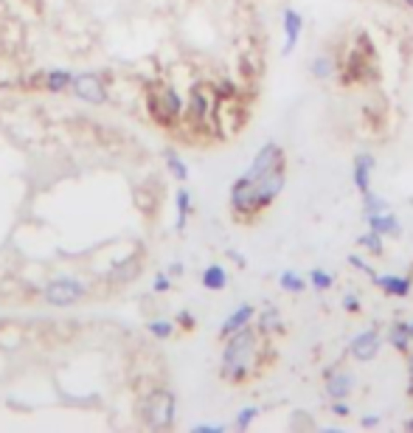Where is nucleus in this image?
<instances>
[{"label": "nucleus", "mask_w": 413, "mask_h": 433, "mask_svg": "<svg viewBox=\"0 0 413 433\" xmlns=\"http://www.w3.org/2000/svg\"><path fill=\"white\" fill-rule=\"evenodd\" d=\"M267 340L265 335L250 324L239 332L225 337V346H223V363H220V377L230 385L248 383L270 357L267 352Z\"/></svg>", "instance_id": "f257e3e1"}, {"label": "nucleus", "mask_w": 413, "mask_h": 433, "mask_svg": "<svg viewBox=\"0 0 413 433\" xmlns=\"http://www.w3.org/2000/svg\"><path fill=\"white\" fill-rule=\"evenodd\" d=\"M217 104L220 93L214 82H194L185 96V113L180 127L191 136H214L217 138Z\"/></svg>", "instance_id": "f03ea898"}, {"label": "nucleus", "mask_w": 413, "mask_h": 433, "mask_svg": "<svg viewBox=\"0 0 413 433\" xmlns=\"http://www.w3.org/2000/svg\"><path fill=\"white\" fill-rule=\"evenodd\" d=\"M143 104H146V113L155 124L166 127V130H175L180 127L185 113V96L166 79H155L143 88Z\"/></svg>", "instance_id": "7ed1b4c3"}, {"label": "nucleus", "mask_w": 413, "mask_h": 433, "mask_svg": "<svg viewBox=\"0 0 413 433\" xmlns=\"http://www.w3.org/2000/svg\"><path fill=\"white\" fill-rule=\"evenodd\" d=\"M377 54L374 46L368 43L366 34H357V43L343 54H337V73L346 85H366L371 79H377Z\"/></svg>", "instance_id": "20e7f679"}, {"label": "nucleus", "mask_w": 413, "mask_h": 433, "mask_svg": "<svg viewBox=\"0 0 413 433\" xmlns=\"http://www.w3.org/2000/svg\"><path fill=\"white\" fill-rule=\"evenodd\" d=\"M175 417H178V405H175V394L163 385L152 388L143 394L141 399V419L146 428L152 431H169L175 425Z\"/></svg>", "instance_id": "39448f33"}, {"label": "nucleus", "mask_w": 413, "mask_h": 433, "mask_svg": "<svg viewBox=\"0 0 413 433\" xmlns=\"http://www.w3.org/2000/svg\"><path fill=\"white\" fill-rule=\"evenodd\" d=\"M230 211L236 220L242 223H250L256 214H262V205H259V194H256V183L250 178H236L233 186H230Z\"/></svg>", "instance_id": "423d86ee"}, {"label": "nucleus", "mask_w": 413, "mask_h": 433, "mask_svg": "<svg viewBox=\"0 0 413 433\" xmlns=\"http://www.w3.org/2000/svg\"><path fill=\"white\" fill-rule=\"evenodd\" d=\"M248 121V104L245 96L220 98L217 104V138H230L236 136Z\"/></svg>", "instance_id": "0eeeda50"}, {"label": "nucleus", "mask_w": 413, "mask_h": 433, "mask_svg": "<svg viewBox=\"0 0 413 433\" xmlns=\"http://www.w3.org/2000/svg\"><path fill=\"white\" fill-rule=\"evenodd\" d=\"M88 287L76 279V276H59V279H51L43 290V298L51 307H73L85 298Z\"/></svg>", "instance_id": "6e6552de"}, {"label": "nucleus", "mask_w": 413, "mask_h": 433, "mask_svg": "<svg viewBox=\"0 0 413 433\" xmlns=\"http://www.w3.org/2000/svg\"><path fill=\"white\" fill-rule=\"evenodd\" d=\"M71 93L79 98V101H85V104H107V101H110V88H107L104 76L96 73V71H79V73H73Z\"/></svg>", "instance_id": "1a4fd4ad"}, {"label": "nucleus", "mask_w": 413, "mask_h": 433, "mask_svg": "<svg viewBox=\"0 0 413 433\" xmlns=\"http://www.w3.org/2000/svg\"><path fill=\"white\" fill-rule=\"evenodd\" d=\"M287 163V158H284V149L281 144H275V141H267V144L262 146L256 155H253V161H250V166L242 172L245 178H250V180H256V178H262V175H267V172H273V169H281Z\"/></svg>", "instance_id": "9d476101"}, {"label": "nucleus", "mask_w": 413, "mask_h": 433, "mask_svg": "<svg viewBox=\"0 0 413 433\" xmlns=\"http://www.w3.org/2000/svg\"><path fill=\"white\" fill-rule=\"evenodd\" d=\"M379 349H382V335L374 330V327H368L363 332H357V335L349 340V355L357 360V363H368V360H374L377 355H379Z\"/></svg>", "instance_id": "9b49d317"}, {"label": "nucleus", "mask_w": 413, "mask_h": 433, "mask_svg": "<svg viewBox=\"0 0 413 433\" xmlns=\"http://www.w3.org/2000/svg\"><path fill=\"white\" fill-rule=\"evenodd\" d=\"M323 391L329 399H349V394L355 391V375L343 366L326 369L323 372Z\"/></svg>", "instance_id": "f8f14e48"}, {"label": "nucleus", "mask_w": 413, "mask_h": 433, "mask_svg": "<svg viewBox=\"0 0 413 433\" xmlns=\"http://www.w3.org/2000/svg\"><path fill=\"white\" fill-rule=\"evenodd\" d=\"M253 183H256V194H259V205H262V211H265V208H270V205H273L275 197L284 192L287 169H284V166H281V169H273V172H267V175L256 178Z\"/></svg>", "instance_id": "ddd939ff"}, {"label": "nucleus", "mask_w": 413, "mask_h": 433, "mask_svg": "<svg viewBox=\"0 0 413 433\" xmlns=\"http://www.w3.org/2000/svg\"><path fill=\"white\" fill-rule=\"evenodd\" d=\"M281 23H284V49H281V54H284V56H290V54L295 51V46H298V40H301L304 17H301L295 9H284Z\"/></svg>", "instance_id": "4468645a"}, {"label": "nucleus", "mask_w": 413, "mask_h": 433, "mask_svg": "<svg viewBox=\"0 0 413 433\" xmlns=\"http://www.w3.org/2000/svg\"><path fill=\"white\" fill-rule=\"evenodd\" d=\"M366 220H368V228L377 231V234H382V237H391V240L402 237V223H399V217H397L391 208H388V211H379V214H371Z\"/></svg>", "instance_id": "2eb2a0df"}, {"label": "nucleus", "mask_w": 413, "mask_h": 433, "mask_svg": "<svg viewBox=\"0 0 413 433\" xmlns=\"http://www.w3.org/2000/svg\"><path fill=\"white\" fill-rule=\"evenodd\" d=\"M253 318H256V310H253L250 304H239L228 318L223 321V327H220V337L225 340V337L233 335V332H239V330L250 327V324H253Z\"/></svg>", "instance_id": "dca6fc26"}, {"label": "nucleus", "mask_w": 413, "mask_h": 433, "mask_svg": "<svg viewBox=\"0 0 413 433\" xmlns=\"http://www.w3.org/2000/svg\"><path fill=\"white\" fill-rule=\"evenodd\" d=\"M374 155L368 152H360L355 155V163H352V180H355V189L363 194L371 189V175H374Z\"/></svg>", "instance_id": "f3484780"}, {"label": "nucleus", "mask_w": 413, "mask_h": 433, "mask_svg": "<svg viewBox=\"0 0 413 433\" xmlns=\"http://www.w3.org/2000/svg\"><path fill=\"white\" fill-rule=\"evenodd\" d=\"M374 285L391 298H405V295H411L413 287L411 276H399V273H379Z\"/></svg>", "instance_id": "a211bd4d"}, {"label": "nucleus", "mask_w": 413, "mask_h": 433, "mask_svg": "<svg viewBox=\"0 0 413 433\" xmlns=\"http://www.w3.org/2000/svg\"><path fill=\"white\" fill-rule=\"evenodd\" d=\"M256 330L262 332L265 337H273V335H281L284 332V321H281V312L275 310L273 304L270 307H265L262 312H256Z\"/></svg>", "instance_id": "6ab92c4d"}, {"label": "nucleus", "mask_w": 413, "mask_h": 433, "mask_svg": "<svg viewBox=\"0 0 413 433\" xmlns=\"http://www.w3.org/2000/svg\"><path fill=\"white\" fill-rule=\"evenodd\" d=\"M71 82H73V71L68 68H48L43 73V88L48 93H65L71 91Z\"/></svg>", "instance_id": "aec40b11"}, {"label": "nucleus", "mask_w": 413, "mask_h": 433, "mask_svg": "<svg viewBox=\"0 0 413 433\" xmlns=\"http://www.w3.org/2000/svg\"><path fill=\"white\" fill-rule=\"evenodd\" d=\"M385 340H388L397 352L408 355L413 349V337H411V330H408V321H394V324L388 327V332H385Z\"/></svg>", "instance_id": "412c9836"}, {"label": "nucleus", "mask_w": 413, "mask_h": 433, "mask_svg": "<svg viewBox=\"0 0 413 433\" xmlns=\"http://www.w3.org/2000/svg\"><path fill=\"white\" fill-rule=\"evenodd\" d=\"M310 73H312L315 79H321V82L332 79V76L337 73V54H335V51H323V54H318V56L310 62Z\"/></svg>", "instance_id": "4be33fe9"}, {"label": "nucleus", "mask_w": 413, "mask_h": 433, "mask_svg": "<svg viewBox=\"0 0 413 433\" xmlns=\"http://www.w3.org/2000/svg\"><path fill=\"white\" fill-rule=\"evenodd\" d=\"M203 287L211 290V292H220V290L228 287V270L223 265H208L203 270Z\"/></svg>", "instance_id": "5701e85b"}, {"label": "nucleus", "mask_w": 413, "mask_h": 433, "mask_svg": "<svg viewBox=\"0 0 413 433\" xmlns=\"http://www.w3.org/2000/svg\"><path fill=\"white\" fill-rule=\"evenodd\" d=\"M163 163H166L169 175H172L178 183H185V180H188V163H185L175 149H163Z\"/></svg>", "instance_id": "b1692460"}, {"label": "nucleus", "mask_w": 413, "mask_h": 433, "mask_svg": "<svg viewBox=\"0 0 413 433\" xmlns=\"http://www.w3.org/2000/svg\"><path fill=\"white\" fill-rule=\"evenodd\" d=\"M175 203H178V223H175V228H178V231H185V223H188V214H191V205H194L191 192H188V189H178Z\"/></svg>", "instance_id": "393cba45"}, {"label": "nucleus", "mask_w": 413, "mask_h": 433, "mask_svg": "<svg viewBox=\"0 0 413 433\" xmlns=\"http://www.w3.org/2000/svg\"><path fill=\"white\" fill-rule=\"evenodd\" d=\"M357 245L366 250L368 256H382V250H385V237L368 228L366 234H360V237H357Z\"/></svg>", "instance_id": "a878e982"}, {"label": "nucleus", "mask_w": 413, "mask_h": 433, "mask_svg": "<svg viewBox=\"0 0 413 433\" xmlns=\"http://www.w3.org/2000/svg\"><path fill=\"white\" fill-rule=\"evenodd\" d=\"M278 287L284 290V292H292V295H298L301 290L307 287V279H304V276H298L295 270H284V273L278 276Z\"/></svg>", "instance_id": "bb28decb"}, {"label": "nucleus", "mask_w": 413, "mask_h": 433, "mask_svg": "<svg viewBox=\"0 0 413 433\" xmlns=\"http://www.w3.org/2000/svg\"><path fill=\"white\" fill-rule=\"evenodd\" d=\"M146 332L155 337V340H166L175 332V321H166V318H152L146 321Z\"/></svg>", "instance_id": "cd10ccee"}, {"label": "nucleus", "mask_w": 413, "mask_h": 433, "mask_svg": "<svg viewBox=\"0 0 413 433\" xmlns=\"http://www.w3.org/2000/svg\"><path fill=\"white\" fill-rule=\"evenodd\" d=\"M307 285L315 287L318 292H326V290H332V285H335V276H332L329 270H323V268H315V270H310Z\"/></svg>", "instance_id": "c85d7f7f"}, {"label": "nucleus", "mask_w": 413, "mask_h": 433, "mask_svg": "<svg viewBox=\"0 0 413 433\" xmlns=\"http://www.w3.org/2000/svg\"><path fill=\"white\" fill-rule=\"evenodd\" d=\"M379 211H388V200L379 197V194H374L371 189L363 192V214L371 217V214H379Z\"/></svg>", "instance_id": "c756f323"}, {"label": "nucleus", "mask_w": 413, "mask_h": 433, "mask_svg": "<svg viewBox=\"0 0 413 433\" xmlns=\"http://www.w3.org/2000/svg\"><path fill=\"white\" fill-rule=\"evenodd\" d=\"M256 417H259V408H256V405H245V408L233 417V428H236V431H248V428L256 422Z\"/></svg>", "instance_id": "7c9ffc66"}, {"label": "nucleus", "mask_w": 413, "mask_h": 433, "mask_svg": "<svg viewBox=\"0 0 413 433\" xmlns=\"http://www.w3.org/2000/svg\"><path fill=\"white\" fill-rule=\"evenodd\" d=\"M214 88H217V93H220V98H233V96H245L242 93V88L230 79V76H223V79H217L214 82Z\"/></svg>", "instance_id": "2f4dec72"}, {"label": "nucleus", "mask_w": 413, "mask_h": 433, "mask_svg": "<svg viewBox=\"0 0 413 433\" xmlns=\"http://www.w3.org/2000/svg\"><path fill=\"white\" fill-rule=\"evenodd\" d=\"M349 265H352V268H357L360 273H366L371 282H377V276H379V273H377V270L368 265L366 259H363V256H357V253H352V256H349Z\"/></svg>", "instance_id": "473e14b6"}, {"label": "nucleus", "mask_w": 413, "mask_h": 433, "mask_svg": "<svg viewBox=\"0 0 413 433\" xmlns=\"http://www.w3.org/2000/svg\"><path fill=\"white\" fill-rule=\"evenodd\" d=\"M169 287H172V276H169V270L158 273V276H155V282H152V292H166Z\"/></svg>", "instance_id": "72a5a7b5"}, {"label": "nucleus", "mask_w": 413, "mask_h": 433, "mask_svg": "<svg viewBox=\"0 0 413 433\" xmlns=\"http://www.w3.org/2000/svg\"><path fill=\"white\" fill-rule=\"evenodd\" d=\"M175 321H178V327H180V330H185V332H191V330L197 327V321H194V315H191L188 310H180Z\"/></svg>", "instance_id": "f704fd0d"}, {"label": "nucleus", "mask_w": 413, "mask_h": 433, "mask_svg": "<svg viewBox=\"0 0 413 433\" xmlns=\"http://www.w3.org/2000/svg\"><path fill=\"white\" fill-rule=\"evenodd\" d=\"M340 304H343V310H346V312H352V315H355V312H360V307H363V304H360V298H357L355 292H346Z\"/></svg>", "instance_id": "c9c22d12"}, {"label": "nucleus", "mask_w": 413, "mask_h": 433, "mask_svg": "<svg viewBox=\"0 0 413 433\" xmlns=\"http://www.w3.org/2000/svg\"><path fill=\"white\" fill-rule=\"evenodd\" d=\"M191 431L194 433H223L225 431V425H223V422H197Z\"/></svg>", "instance_id": "e433bc0d"}, {"label": "nucleus", "mask_w": 413, "mask_h": 433, "mask_svg": "<svg viewBox=\"0 0 413 433\" xmlns=\"http://www.w3.org/2000/svg\"><path fill=\"white\" fill-rule=\"evenodd\" d=\"M332 414H335V417H349L352 408H349L346 399H332Z\"/></svg>", "instance_id": "4c0bfd02"}, {"label": "nucleus", "mask_w": 413, "mask_h": 433, "mask_svg": "<svg viewBox=\"0 0 413 433\" xmlns=\"http://www.w3.org/2000/svg\"><path fill=\"white\" fill-rule=\"evenodd\" d=\"M360 425H363V428H377V425H379V417H377V414H366V417L360 419Z\"/></svg>", "instance_id": "58836bf2"}, {"label": "nucleus", "mask_w": 413, "mask_h": 433, "mask_svg": "<svg viewBox=\"0 0 413 433\" xmlns=\"http://www.w3.org/2000/svg\"><path fill=\"white\" fill-rule=\"evenodd\" d=\"M183 265H180V262H172V265H169V276H183Z\"/></svg>", "instance_id": "ea45409f"}, {"label": "nucleus", "mask_w": 413, "mask_h": 433, "mask_svg": "<svg viewBox=\"0 0 413 433\" xmlns=\"http://www.w3.org/2000/svg\"><path fill=\"white\" fill-rule=\"evenodd\" d=\"M408 375H411V388H408V394H413V349L408 352Z\"/></svg>", "instance_id": "a19ab883"}, {"label": "nucleus", "mask_w": 413, "mask_h": 433, "mask_svg": "<svg viewBox=\"0 0 413 433\" xmlns=\"http://www.w3.org/2000/svg\"><path fill=\"white\" fill-rule=\"evenodd\" d=\"M405 431L413 433V417H411V419H405Z\"/></svg>", "instance_id": "79ce46f5"}, {"label": "nucleus", "mask_w": 413, "mask_h": 433, "mask_svg": "<svg viewBox=\"0 0 413 433\" xmlns=\"http://www.w3.org/2000/svg\"><path fill=\"white\" fill-rule=\"evenodd\" d=\"M408 330H411V337H413V321H408Z\"/></svg>", "instance_id": "37998d69"}, {"label": "nucleus", "mask_w": 413, "mask_h": 433, "mask_svg": "<svg viewBox=\"0 0 413 433\" xmlns=\"http://www.w3.org/2000/svg\"><path fill=\"white\" fill-rule=\"evenodd\" d=\"M405 6H411V9H413V0H405Z\"/></svg>", "instance_id": "c03bdc74"}]
</instances>
